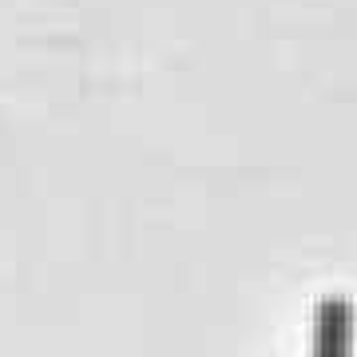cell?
I'll return each instance as SVG.
<instances>
[{"mask_svg":"<svg viewBox=\"0 0 357 357\" xmlns=\"http://www.w3.org/2000/svg\"><path fill=\"white\" fill-rule=\"evenodd\" d=\"M354 326L357 310L349 298L342 294L321 298L314 318V357H354Z\"/></svg>","mask_w":357,"mask_h":357,"instance_id":"1","label":"cell"}]
</instances>
